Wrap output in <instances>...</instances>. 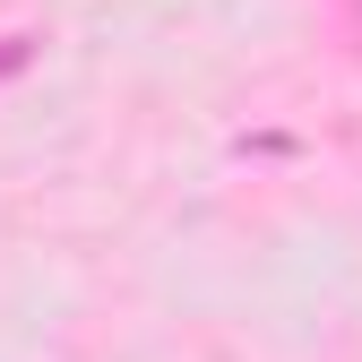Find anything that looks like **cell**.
I'll list each match as a JSON object with an SVG mask.
<instances>
[{
  "label": "cell",
  "mask_w": 362,
  "mask_h": 362,
  "mask_svg": "<svg viewBox=\"0 0 362 362\" xmlns=\"http://www.w3.org/2000/svg\"><path fill=\"white\" fill-rule=\"evenodd\" d=\"M26 52H35V43H26V35H0V86H9V78L26 69Z\"/></svg>",
  "instance_id": "6da1fadb"
}]
</instances>
